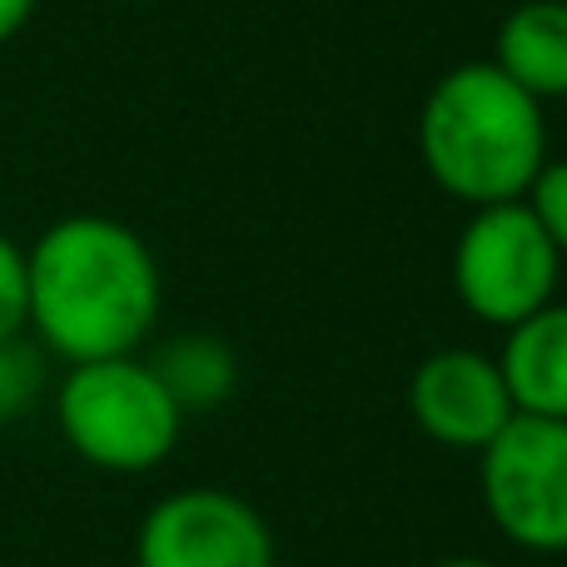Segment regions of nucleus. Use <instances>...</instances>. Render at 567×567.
I'll return each instance as SVG.
<instances>
[{
	"mask_svg": "<svg viewBox=\"0 0 567 567\" xmlns=\"http://www.w3.org/2000/svg\"><path fill=\"white\" fill-rule=\"evenodd\" d=\"M25 333L70 363L125 359L159 319V265L130 225L65 215L25 249Z\"/></svg>",
	"mask_w": 567,
	"mask_h": 567,
	"instance_id": "nucleus-1",
	"label": "nucleus"
},
{
	"mask_svg": "<svg viewBox=\"0 0 567 567\" xmlns=\"http://www.w3.org/2000/svg\"><path fill=\"white\" fill-rule=\"evenodd\" d=\"M419 155L433 185L468 209L513 205L548 165L543 105L493 60L453 65L419 110Z\"/></svg>",
	"mask_w": 567,
	"mask_h": 567,
	"instance_id": "nucleus-2",
	"label": "nucleus"
},
{
	"mask_svg": "<svg viewBox=\"0 0 567 567\" xmlns=\"http://www.w3.org/2000/svg\"><path fill=\"white\" fill-rule=\"evenodd\" d=\"M55 423L80 463L100 473H150L175 453L185 413L140 353L70 363L55 389Z\"/></svg>",
	"mask_w": 567,
	"mask_h": 567,
	"instance_id": "nucleus-3",
	"label": "nucleus"
},
{
	"mask_svg": "<svg viewBox=\"0 0 567 567\" xmlns=\"http://www.w3.org/2000/svg\"><path fill=\"white\" fill-rule=\"evenodd\" d=\"M558 275L563 255L523 199L473 209L453 245V289L463 309L493 329H513L543 303H553Z\"/></svg>",
	"mask_w": 567,
	"mask_h": 567,
	"instance_id": "nucleus-4",
	"label": "nucleus"
},
{
	"mask_svg": "<svg viewBox=\"0 0 567 567\" xmlns=\"http://www.w3.org/2000/svg\"><path fill=\"white\" fill-rule=\"evenodd\" d=\"M478 493L493 528L523 553H567V419L513 423L478 453Z\"/></svg>",
	"mask_w": 567,
	"mask_h": 567,
	"instance_id": "nucleus-5",
	"label": "nucleus"
},
{
	"mask_svg": "<svg viewBox=\"0 0 567 567\" xmlns=\"http://www.w3.org/2000/svg\"><path fill=\"white\" fill-rule=\"evenodd\" d=\"M135 567H275V533L229 488H179L145 513Z\"/></svg>",
	"mask_w": 567,
	"mask_h": 567,
	"instance_id": "nucleus-6",
	"label": "nucleus"
},
{
	"mask_svg": "<svg viewBox=\"0 0 567 567\" xmlns=\"http://www.w3.org/2000/svg\"><path fill=\"white\" fill-rule=\"evenodd\" d=\"M409 413L439 449L483 453L513 423V399L498 359L478 349H439L413 369Z\"/></svg>",
	"mask_w": 567,
	"mask_h": 567,
	"instance_id": "nucleus-7",
	"label": "nucleus"
},
{
	"mask_svg": "<svg viewBox=\"0 0 567 567\" xmlns=\"http://www.w3.org/2000/svg\"><path fill=\"white\" fill-rule=\"evenodd\" d=\"M513 413L528 419H567V303H543L513 323L498 353Z\"/></svg>",
	"mask_w": 567,
	"mask_h": 567,
	"instance_id": "nucleus-8",
	"label": "nucleus"
},
{
	"mask_svg": "<svg viewBox=\"0 0 567 567\" xmlns=\"http://www.w3.org/2000/svg\"><path fill=\"white\" fill-rule=\"evenodd\" d=\"M493 65L533 100H567V0H523L493 35Z\"/></svg>",
	"mask_w": 567,
	"mask_h": 567,
	"instance_id": "nucleus-9",
	"label": "nucleus"
},
{
	"mask_svg": "<svg viewBox=\"0 0 567 567\" xmlns=\"http://www.w3.org/2000/svg\"><path fill=\"white\" fill-rule=\"evenodd\" d=\"M155 369V379L165 383V393L179 403V413H205L235 393L239 363L229 353L225 339L215 333H179V339L159 343L155 359H145Z\"/></svg>",
	"mask_w": 567,
	"mask_h": 567,
	"instance_id": "nucleus-10",
	"label": "nucleus"
},
{
	"mask_svg": "<svg viewBox=\"0 0 567 567\" xmlns=\"http://www.w3.org/2000/svg\"><path fill=\"white\" fill-rule=\"evenodd\" d=\"M45 393V349L35 339H0V429L25 419Z\"/></svg>",
	"mask_w": 567,
	"mask_h": 567,
	"instance_id": "nucleus-11",
	"label": "nucleus"
},
{
	"mask_svg": "<svg viewBox=\"0 0 567 567\" xmlns=\"http://www.w3.org/2000/svg\"><path fill=\"white\" fill-rule=\"evenodd\" d=\"M523 205L533 209V219L543 225V235L553 239V249L567 259V159H548L538 169V179L528 185Z\"/></svg>",
	"mask_w": 567,
	"mask_h": 567,
	"instance_id": "nucleus-12",
	"label": "nucleus"
},
{
	"mask_svg": "<svg viewBox=\"0 0 567 567\" xmlns=\"http://www.w3.org/2000/svg\"><path fill=\"white\" fill-rule=\"evenodd\" d=\"M30 319V289H25V249L0 229V339H20Z\"/></svg>",
	"mask_w": 567,
	"mask_h": 567,
	"instance_id": "nucleus-13",
	"label": "nucleus"
},
{
	"mask_svg": "<svg viewBox=\"0 0 567 567\" xmlns=\"http://www.w3.org/2000/svg\"><path fill=\"white\" fill-rule=\"evenodd\" d=\"M35 6H40V0H0V45H10V40L30 25Z\"/></svg>",
	"mask_w": 567,
	"mask_h": 567,
	"instance_id": "nucleus-14",
	"label": "nucleus"
},
{
	"mask_svg": "<svg viewBox=\"0 0 567 567\" xmlns=\"http://www.w3.org/2000/svg\"><path fill=\"white\" fill-rule=\"evenodd\" d=\"M439 567H498V563H488V558H473V553H463V558H443Z\"/></svg>",
	"mask_w": 567,
	"mask_h": 567,
	"instance_id": "nucleus-15",
	"label": "nucleus"
},
{
	"mask_svg": "<svg viewBox=\"0 0 567 567\" xmlns=\"http://www.w3.org/2000/svg\"><path fill=\"white\" fill-rule=\"evenodd\" d=\"M125 6H140V0H125Z\"/></svg>",
	"mask_w": 567,
	"mask_h": 567,
	"instance_id": "nucleus-16",
	"label": "nucleus"
}]
</instances>
